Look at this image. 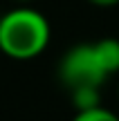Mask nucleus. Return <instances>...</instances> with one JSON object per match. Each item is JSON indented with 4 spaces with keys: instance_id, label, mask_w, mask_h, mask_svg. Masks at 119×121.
Here are the masks:
<instances>
[{
    "instance_id": "obj_8",
    "label": "nucleus",
    "mask_w": 119,
    "mask_h": 121,
    "mask_svg": "<svg viewBox=\"0 0 119 121\" xmlns=\"http://www.w3.org/2000/svg\"><path fill=\"white\" fill-rule=\"evenodd\" d=\"M117 92H119V87H117Z\"/></svg>"
},
{
    "instance_id": "obj_5",
    "label": "nucleus",
    "mask_w": 119,
    "mask_h": 121,
    "mask_svg": "<svg viewBox=\"0 0 119 121\" xmlns=\"http://www.w3.org/2000/svg\"><path fill=\"white\" fill-rule=\"evenodd\" d=\"M72 121H119V117L110 110H106L103 105H94L88 110H76Z\"/></svg>"
},
{
    "instance_id": "obj_4",
    "label": "nucleus",
    "mask_w": 119,
    "mask_h": 121,
    "mask_svg": "<svg viewBox=\"0 0 119 121\" xmlns=\"http://www.w3.org/2000/svg\"><path fill=\"white\" fill-rule=\"evenodd\" d=\"M99 90L101 87H79V90H72L70 92L72 105L76 110H88V108H94V105H101Z\"/></svg>"
},
{
    "instance_id": "obj_1",
    "label": "nucleus",
    "mask_w": 119,
    "mask_h": 121,
    "mask_svg": "<svg viewBox=\"0 0 119 121\" xmlns=\"http://www.w3.org/2000/svg\"><path fill=\"white\" fill-rule=\"evenodd\" d=\"M49 43V22L43 13L18 7L0 18V49L9 58L29 60Z\"/></svg>"
},
{
    "instance_id": "obj_3",
    "label": "nucleus",
    "mask_w": 119,
    "mask_h": 121,
    "mask_svg": "<svg viewBox=\"0 0 119 121\" xmlns=\"http://www.w3.org/2000/svg\"><path fill=\"white\" fill-rule=\"evenodd\" d=\"M92 49L99 65L103 67V72L108 76L119 72V38H101L97 43H92Z\"/></svg>"
},
{
    "instance_id": "obj_2",
    "label": "nucleus",
    "mask_w": 119,
    "mask_h": 121,
    "mask_svg": "<svg viewBox=\"0 0 119 121\" xmlns=\"http://www.w3.org/2000/svg\"><path fill=\"white\" fill-rule=\"evenodd\" d=\"M58 78L67 87V92H72L79 87H101L108 74L94 56L92 43H79L61 56Z\"/></svg>"
},
{
    "instance_id": "obj_6",
    "label": "nucleus",
    "mask_w": 119,
    "mask_h": 121,
    "mask_svg": "<svg viewBox=\"0 0 119 121\" xmlns=\"http://www.w3.org/2000/svg\"><path fill=\"white\" fill-rule=\"evenodd\" d=\"M88 2L94 7H115V4H119V0H88Z\"/></svg>"
},
{
    "instance_id": "obj_7",
    "label": "nucleus",
    "mask_w": 119,
    "mask_h": 121,
    "mask_svg": "<svg viewBox=\"0 0 119 121\" xmlns=\"http://www.w3.org/2000/svg\"><path fill=\"white\" fill-rule=\"evenodd\" d=\"M16 2H31V0H16Z\"/></svg>"
}]
</instances>
